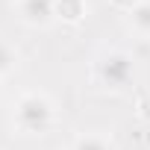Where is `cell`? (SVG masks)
Segmentation results:
<instances>
[{"label":"cell","mask_w":150,"mask_h":150,"mask_svg":"<svg viewBox=\"0 0 150 150\" xmlns=\"http://www.w3.org/2000/svg\"><path fill=\"white\" fill-rule=\"evenodd\" d=\"M12 12L30 30H50L53 24H59L56 0H12Z\"/></svg>","instance_id":"obj_3"},{"label":"cell","mask_w":150,"mask_h":150,"mask_svg":"<svg viewBox=\"0 0 150 150\" xmlns=\"http://www.w3.org/2000/svg\"><path fill=\"white\" fill-rule=\"evenodd\" d=\"M109 3H112L118 12H124V15H127V12H132V9L141 3V0H109Z\"/></svg>","instance_id":"obj_9"},{"label":"cell","mask_w":150,"mask_h":150,"mask_svg":"<svg viewBox=\"0 0 150 150\" xmlns=\"http://www.w3.org/2000/svg\"><path fill=\"white\" fill-rule=\"evenodd\" d=\"M127 24L138 38H150V0H141L132 12H127Z\"/></svg>","instance_id":"obj_6"},{"label":"cell","mask_w":150,"mask_h":150,"mask_svg":"<svg viewBox=\"0 0 150 150\" xmlns=\"http://www.w3.org/2000/svg\"><path fill=\"white\" fill-rule=\"evenodd\" d=\"M18 65H21L18 47H15L12 41H6V38H0V80L12 77V74L18 71Z\"/></svg>","instance_id":"obj_7"},{"label":"cell","mask_w":150,"mask_h":150,"mask_svg":"<svg viewBox=\"0 0 150 150\" xmlns=\"http://www.w3.org/2000/svg\"><path fill=\"white\" fill-rule=\"evenodd\" d=\"M135 118L141 124H150V88L135 97Z\"/></svg>","instance_id":"obj_8"},{"label":"cell","mask_w":150,"mask_h":150,"mask_svg":"<svg viewBox=\"0 0 150 150\" xmlns=\"http://www.w3.org/2000/svg\"><path fill=\"white\" fill-rule=\"evenodd\" d=\"M56 15L62 24H80L88 15V0H56Z\"/></svg>","instance_id":"obj_5"},{"label":"cell","mask_w":150,"mask_h":150,"mask_svg":"<svg viewBox=\"0 0 150 150\" xmlns=\"http://www.w3.org/2000/svg\"><path fill=\"white\" fill-rule=\"evenodd\" d=\"M56 118L59 106L44 88H27L12 103V129L18 135H44L53 129Z\"/></svg>","instance_id":"obj_1"},{"label":"cell","mask_w":150,"mask_h":150,"mask_svg":"<svg viewBox=\"0 0 150 150\" xmlns=\"http://www.w3.org/2000/svg\"><path fill=\"white\" fill-rule=\"evenodd\" d=\"M68 150H115L112 138L100 129H88V132H80L74 135V141L68 144Z\"/></svg>","instance_id":"obj_4"},{"label":"cell","mask_w":150,"mask_h":150,"mask_svg":"<svg viewBox=\"0 0 150 150\" xmlns=\"http://www.w3.org/2000/svg\"><path fill=\"white\" fill-rule=\"evenodd\" d=\"M91 74L97 86L109 88V91H127L135 86V77H138V65H135V56L124 47H106L94 56V65H91Z\"/></svg>","instance_id":"obj_2"}]
</instances>
